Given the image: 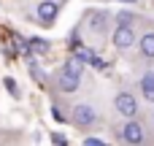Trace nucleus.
Returning a JSON list of instances; mask_svg holds the SVG:
<instances>
[{"instance_id": "f257e3e1", "label": "nucleus", "mask_w": 154, "mask_h": 146, "mask_svg": "<svg viewBox=\"0 0 154 146\" xmlns=\"http://www.w3.org/2000/svg\"><path fill=\"white\" fill-rule=\"evenodd\" d=\"M114 106H116V111L122 114V116H135V111H138V100H135V95H130V92H119L116 95V100H114Z\"/></svg>"}, {"instance_id": "f03ea898", "label": "nucleus", "mask_w": 154, "mask_h": 146, "mask_svg": "<svg viewBox=\"0 0 154 146\" xmlns=\"http://www.w3.org/2000/svg\"><path fill=\"white\" fill-rule=\"evenodd\" d=\"M133 43H135L133 27H130V24H119L116 33H114V46H116V49H130Z\"/></svg>"}, {"instance_id": "7ed1b4c3", "label": "nucleus", "mask_w": 154, "mask_h": 146, "mask_svg": "<svg viewBox=\"0 0 154 146\" xmlns=\"http://www.w3.org/2000/svg\"><path fill=\"white\" fill-rule=\"evenodd\" d=\"M95 119H97V114H95L92 106H84V103H81V106L73 108V122H76L79 127H89Z\"/></svg>"}, {"instance_id": "20e7f679", "label": "nucleus", "mask_w": 154, "mask_h": 146, "mask_svg": "<svg viewBox=\"0 0 154 146\" xmlns=\"http://www.w3.org/2000/svg\"><path fill=\"white\" fill-rule=\"evenodd\" d=\"M57 14H60V5H57L54 0H43V3L38 5V19H41L43 24H51V22L57 19Z\"/></svg>"}, {"instance_id": "39448f33", "label": "nucleus", "mask_w": 154, "mask_h": 146, "mask_svg": "<svg viewBox=\"0 0 154 146\" xmlns=\"http://www.w3.org/2000/svg\"><path fill=\"white\" fill-rule=\"evenodd\" d=\"M122 141H127V144H141V141H143V125L127 122V125L122 127Z\"/></svg>"}, {"instance_id": "423d86ee", "label": "nucleus", "mask_w": 154, "mask_h": 146, "mask_svg": "<svg viewBox=\"0 0 154 146\" xmlns=\"http://www.w3.org/2000/svg\"><path fill=\"white\" fill-rule=\"evenodd\" d=\"M60 89H62V92H76V89H79V73L62 70V73H60Z\"/></svg>"}, {"instance_id": "0eeeda50", "label": "nucleus", "mask_w": 154, "mask_h": 146, "mask_svg": "<svg viewBox=\"0 0 154 146\" xmlns=\"http://www.w3.org/2000/svg\"><path fill=\"white\" fill-rule=\"evenodd\" d=\"M141 92H143L146 100L154 103V73H143V79H141Z\"/></svg>"}, {"instance_id": "6e6552de", "label": "nucleus", "mask_w": 154, "mask_h": 146, "mask_svg": "<svg viewBox=\"0 0 154 146\" xmlns=\"http://www.w3.org/2000/svg\"><path fill=\"white\" fill-rule=\"evenodd\" d=\"M141 54L146 60H154V33H146L141 38Z\"/></svg>"}, {"instance_id": "1a4fd4ad", "label": "nucleus", "mask_w": 154, "mask_h": 146, "mask_svg": "<svg viewBox=\"0 0 154 146\" xmlns=\"http://www.w3.org/2000/svg\"><path fill=\"white\" fill-rule=\"evenodd\" d=\"M30 51H35V54L49 51V41H43V38H32V41H30Z\"/></svg>"}, {"instance_id": "9d476101", "label": "nucleus", "mask_w": 154, "mask_h": 146, "mask_svg": "<svg viewBox=\"0 0 154 146\" xmlns=\"http://www.w3.org/2000/svg\"><path fill=\"white\" fill-rule=\"evenodd\" d=\"M73 51H76V57H79L81 62H92V57H95V54H92V49H87V46H76Z\"/></svg>"}, {"instance_id": "9b49d317", "label": "nucleus", "mask_w": 154, "mask_h": 146, "mask_svg": "<svg viewBox=\"0 0 154 146\" xmlns=\"http://www.w3.org/2000/svg\"><path fill=\"white\" fill-rule=\"evenodd\" d=\"M81 65H84V62H81L79 57H70V60L65 62V70H70V73H81Z\"/></svg>"}, {"instance_id": "f8f14e48", "label": "nucleus", "mask_w": 154, "mask_h": 146, "mask_svg": "<svg viewBox=\"0 0 154 146\" xmlns=\"http://www.w3.org/2000/svg\"><path fill=\"white\" fill-rule=\"evenodd\" d=\"M95 70H106V60H100V57H92V62H89Z\"/></svg>"}, {"instance_id": "ddd939ff", "label": "nucleus", "mask_w": 154, "mask_h": 146, "mask_svg": "<svg viewBox=\"0 0 154 146\" xmlns=\"http://www.w3.org/2000/svg\"><path fill=\"white\" fill-rule=\"evenodd\" d=\"M5 87H8V92H11L14 98H19V89H16V81H14V79H5Z\"/></svg>"}, {"instance_id": "4468645a", "label": "nucleus", "mask_w": 154, "mask_h": 146, "mask_svg": "<svg viewBox=\"0 0 154 146\" xmlns=\"http://www.w3.org/2000/svg\"><path fill=\"white\" fill-rule=\"evenodd\" d=\"M51 141H54V144H68V138H65V135H60V133H54V135H51Z\"/></svg>"}, {"instance_id": "2eb2a0df", "label": "nucleus", "mask_w": 154, "mask_h": 146, "mask_svg": "<svg viewBox=\"0 0 154 146\" xmlns=\"http://www.w3.org/2000/svg\"><path fill=\"white\" fill-rule=\"evenodd\" d=\"M84 144L87 146H103V141L100 138H84Z\"/></svg>"}, {"instance_id": "dca6fc26", "label": "nucleus", "mask_w": 154, "mask_h": 146, "mask_svg": "<svg viewBox=\"0 0 154 146\" xmlns=\"http://www.w3.org/2000/svg\"><path fill=\"white\" fill-rule=\"evenodd\" d=\"M130 22H133L130 14H119V24H130Z\"/></svg>"}, {"instance_id": "f3484780", "label": "nucleus", "mask_w": 154, "mask_h": 146, "mask_svg": "<svg viewBox=\"0 0 154 146\" xmlns=\"http://www.w3.org/2000/svg\"><path fill=\"white\" fill-rule=\"evenodd\" d=\"M92 30H103V16H95V22H92Z\"/></svg>"}, {"instance_id": "a211bd4d", "label": "nucleus", "mask_w": 154, "mask_h": 146, "mask_svg": "<svg viewBox=\"0 0 154 146\" xmlns=\"http://www.w3.org/2000/svg\"><path fill=\"white\" fill-rule=\"evenodd\" d=\"M51 116H54L57 122H62V111H60V108H54V111H51Z\"/></svg>"}]
</instances>
